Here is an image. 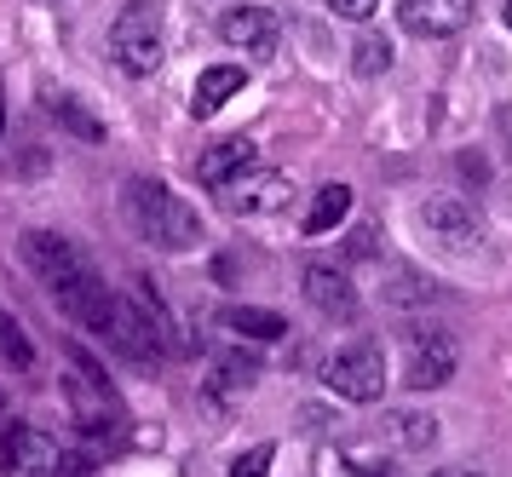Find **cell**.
<instances>
[{
    "label": "cell",
    "mask_w": 512,
    "mask_h": 477,
    "mask_svg": "<svg viewBox=\"0 0 512 477\" xmlns=\"http://www.w3.org/2000/svg\"><path fill=\"white\" fill-rule=\"evenodd\" d=\"M110 58H116L121 75H133V81H144V75H156L167 58V18L156 0H127L116 12V23H110Z\"/></svg>",
    "instance_id": "2"
},
{
    "label": "cell",
    "mask_w": 512,
    "mask_h": 477,
    "mask_svg": "<svg viewBox=\"0 0 512 477\" xmlns=\"http://www.w3.org/2000/svg\"><path fill=\"white\" fill-rule=\"evenodd\" d=\"M380 437L392 443L397 455H420V449H432V443H438V414H426V409H386V414H380Z\"/></svg>",
    "instance_id": "15"
},
{
    "label": "cell",
    "mask_w": 512,
    "mask_h": 477,
    "mask_svg": "<svg viewBox=\"0 0 512 477\" xmlns=\"http://www.w3.org/2000/svg\"><path fill=\"white\" fill-rule=\"evenodd\" d=\"M300 294L317 317L340 322V328L357 317V288H351V276L340 271V265H311V271L300 276Z\"/></svg>",
    "instance_id": "12"
},
{
    "label": "cell",
    "mask_w": 512,
    "mask_h": 477,
    "mask_svg": "<svg viewBox=\"0 0 512 477\" xmlns=\"http://www.w3.org/2000/svg\"><path fill=\"white\" fill-rule=\"evenodd\" d=\"M340 18H351V23H369L374 12H380V0H328Z\"/></svg>",
    "instance_id": "26"
},
{
    "label": "cell",
    "mask_w": 512,
    "mask_h": 477,
    "mask_svg": "<svg viewBox=\"0 0 512 477\" xmlns=\"http://www.w3.org/2000/svg\"><path fill=\"white\" fill-rule=\"evenodd\" d=\"M64 403H70L81 437H93V443H116L121 437V397H116V386H110V374H104L98 363H87L81 351H70Z\"/></svg>",
    "instance_id": "3"
},
{
    "label": "cell",
    "mask_w": 512,
    "mask_h": 477,
    "mask_svg": "<svg viewBox=\"0 0 512 477\" xmlns=\"http://www.w3.org/2000/svg\"><path fill=\"white\" fill-rule=\"evenodd\" d=\"M24 265L52 288V282L75 276L87 259H81V248H75L70 236H58V230H29V236H24Z\"/></svg>",
    "instance_id": "13"
},
{
    "label": "cell",
    "mask_w": 512,
    "mask_h": 477,
    "mask_svg": "<svg viewBox=\"0 0 512 477\" xmlns=\"http://www.w3.org/2000/svg\"><path fill=\"white\" fill-rule=\"evenodd\" d=\"M52 477H93V460H87V455H64Z\"/></svg>",
    "instance_id": "27"
},
{
    "label": "cell",
    "mask_w": 512,
    "mask_h": 477,
    "mask_svg": "<svg viewBox=\"0 0 512 477\" xmlns=\"http://www.w3.org/2000/svg\"><path fill=\"white\" fill-rule=\"evenodd\" d=\"M351 253H357V259H374V253H380V225H374V219H363V225L351 230V242H346Z\"/></svg>",
    "instance_id": "25"
},
{
    "label": "cell",
    "mask_w": 512,
    "mask_h": 477,
    "mask_svg": "<svg viewBox=\"0 0 512 477\" xmlns=\"http://www.w3.org/2000/svg\"><path fill=\"white\" fill-rule=\"evenodd\" d=\"M0 115H6V110H0Z\"/></svg>",
    "instance_id": "31"
},
{
    "label": "cell",
    "mask_w": 512,
    "mask_h": 477,
    "mask_svg": "<svg viewBox=\"0 0 512 477\" xmlns=\"http://www.w3.org/2000/svg\"><path fill=\"white\" fill-rule=\"evenodd\" d=\"M323 380L334 397H346L357 409L380 403L386 397V351H380V340H346L323 363Z\"/></svg>",
    "instance_id": "4"
},
{
    "label": "cell",
    "mask_w": 512,
    "mask_h": 477,
    "mask_svg": "<svg viewBox=\"0 0 512 477\" xmlns=\"http://www.w3.org/2000/svg\"><path fill=\"white\" fill-rule=\"evenodd\" d=\"M219 202L231 207L236 219H271L294 202V179L288 173H242L236 184L219 190Z\"/></svg>",
    "instance_id": "9"
},
{
    "label": "cell",
    "mask_w": 512,
    "mask_h": 477,
    "mask_svg": "<svg viewBox=\"0 0 512 477\" xmlns=\"http://www.w3.org/2000/svg\"><path fill=\"white\" fill-rule=\"evenodd\" d=\"M0 363L35 368V340L24 334V322L12 317V311H0Z\"/></svg>",
    "instance_id": "22"
},
{
    "label": "cell",
    "mask_w": 512,
    "mask_h": 477,
    "mask_svg": "<svg viewBox=\"0 0 512 477\" xmlns=\"http://www.w3.org/2000/svg\"><path fill=\"white\" fill-rule=\"evenodd\" d=\"M420 230L438 242V248L449 253H478L484 248V213L466 202V196H455V190H438V196H426L420 202Z\"/></svg>",
    "instance_id": "5"
},
{
    "label": "cell",
    "mask_w": 512,
    "mask_h": 477,
    "mask_svg": "<svg viewBox=\"0 0 512 477\" xmlns=\"http://www.w3.org/2000/svg\"><path fill=\"white\" fill-rule=\"evenodd\" d=\"M461 368V351H455V334H443V328H415L409 345H403V380L415 391H438L449 386V374Z\"/></svg>",
    "instance_id": "6"
},
{
    "label": "cell",
    "mask_w": 512,
    "mask_h": 477,
    "mask_svg": "<svg viewBox=\"0 0 512 477\" xmlns=\"http://www.w3.org/2000/svg\"><path fill=\"white\" fill-rule=\"evenodd\" d=\"M351 69H357V75H386V69H392V41H380V35H357V46H351Z\"/></svg>",
    "instance_id": "23"
},
{
    "label": "cell",
    "mask_w": 512,
    "mask_h": 477,
    "mask_svg": "<svg viewBox=\"0 0 512 477\" xmlns=\"http://www.w3.org/2000/svg\"><path fill=\"white\" fill-rule=\"evenodd\" d=\"M121 207H127V219L139 230V242L162 253H196L202 248V219H196V207L179 196V190H167L162 179H127L121 184Z\"/></svg>",
    "instance_id": "1"
},
{
    "label": "cell",
    "mask_w": 512,
    "mask_h": 477,
    "mask_svg": "<svg viewBox=\"0 0 512 477\" xmlns=\"http://www.w3.org/2000/svg\"><path fill=\"white\" fill-rule=\"evenodd\" d=\"M0 460H6V472L12 477H52L58 472V460H64V449H58V437L52 432L29 426V420H12L6 437H0Z\"/></svg>",
    "instance_id": "8"
},
{
    "label": "cell",
    "mask_w": 512,
    "mask_h": 477,
    "mask_svg": "<svg viewBox=\"0 0 512 477\" xmlns=\"http://www.w3.org/2000/svg\"><path fill=\"white\" fill-rule=\"evenodd\" d=\"M254 138L236 133V138H219V144H208L202 156H196V179L208 184V190H225V184H236L242 173H254Z\"/></svg>",
    "instance_id": "14"
},
{
    "label": "cell",
    "mask_w": 512,
    "mask_h": 477,
    "mask_svg": "<svg viewBox=\"0 0 512 477\" xmlns=\"http://www.w3.org/2000/svg\"><path fill=\"white\" fill-rule=\"evenodd\" d=\"M432 477H484L478 466H443V472H432Z\"/></svg>",
    "instance_id": "28"
},
{
    "label": "cell",
    "mask_w": 512,
    "mask_h": 477,
    "mask_svg": "<svg viewBox=\"0 0 512 477\" xmlns=\"http://www.w3.org/2000/svg\"><path fill=\"white\" fill-rule=\"evenodd\" d=\"M242 87H248V69H242V64H208L202 75H196V92H190V115H202V121H208V115H219Z\"/></svg>",
    "instance_id": "16"
},
{
    "label": "cell",
    "mask_w": 512,
    "mask_h": 477,
    "mask_svg": "<svg viewBox=\"0 0 512 477\" xmlns=\"http://www.w3.org/2000/svg\"><path fill=\"white\" fill-rule=\"evenodd\" d=\"M397 23L420 41H449L472 23V0H397Z\"/></svg>",
    "instance_id": "11"
},
{
    "label": "cell",
    "mask_w": 512,
    "mask_h": 477,
    "mask_svg": "<svg viewBox=\"0 0 512 477\" xmlns=\"http://www.w3.org/2000/svg\"><path fill=\"white\" fill-rule=\"evenodd\" d=\"M219 35L236 46V52H254V58H271L282 41V23L271 6H254V0H242V6H225L219 12Z\"/></svg>",
    "instance_id": "10"
},
{
    "label": "cell",
    "mask_w": 512,
    "mask_h": 477,
    "mask_svg": "<svg viewBox=\"0 0 512 477\" xmlns=\"http://www.w3.org/2000/svg\"><path fill=\"white\" fill-rule=\"evenodd\" d=\"M380 299L386 305H432V299H443V288L426 271H415V265H392L386 282H380Z\"/></svg>",
    "instance_id": "17"
},
{
    "label": "cell",
    "mask_w": 512,
    "mask_h": 477,
    "mask_svg": "<svg viewBox=\"0 0 512 477\" xmlns=\"http://www.w3.org/2000/svg\"><path fill=\"white\" fill-rule=\"evenodd\" d=\"M351 213V184H323L317 190V202L305 213V236H328V230H340Z\"/></svg>",
    "instance_id": "19"
},
{
    "label": "cell",
    "mask_w": 512,
    "mask_h": 477,
    "mask_svg": "<svg viewBox=\"0 0 512 477\" xmlns=\"http://www.w3.org/2000/svg\"><path fill=\"white\" fill-rule=\"evenodd\" d=\"M41 104H47V110L58 115V121H64V127H70L75 138H87V144H104V121H98L93 110H81V104H75L70 92L47 87V92H41Z\"/></svg>",
    "instance_id": "21"
},
{
    "label": "cell",
    "mask_w": 512,
    "mask_h": 477,
    "mask_svg": "<svg viewBox=\"0 0 512 477\" xmlns=\"http://www.w3.org/2000/svg\"><path fill=\"white\" fill-rule=\"evenodd\" d=\"M225 322H231L242 340H254V345L288 340V322H282L277 311H259V305H231V311H225Z\"/></svg>",
    "instance_id": "20"
},
{
    "label": "cell",
    "mask_w": 512,
    "mask_h": 477,
    "mask_svg": "<svg viewBox=\"0 0 512 477\" xmlns=\"http://www.w3.org/2000/svg\"><path fill=\"white\" fill-rule=\"evenodd\" d=\"M254 380H259V357L254 351H225V357L213 363L208 397H242V391H254Z\"/></svg>",
    "instance_id": "18"
},
{
    "label": "cell",
    "mask_w": 512,
    "mask_h": 477,
    "mask_svg": "<svg viewBox=\"0 0 512 477\" xmlns=\"http://www.w3.org/2000/svg\"><path fill=\"white\" fill-rule=\"evenodd\" d=\"M52 299H58V311L75 322V328H87V334H104L110 328V317H116V294L98 282L93 265H81L75 276H64V282H52L47 288Z\"/></svg>",
    "instance_id": "7"
},
{
    "label": "cell",
    "mask_w": 512,
    "mask_h": 477,
    "mask_svg": "<svg viewBox=\"0 0 512 477\" xmlns=\"http://www.w3.org/2000/svg\"><path fill=\"white\" fill-rule=\"evenodd\" d=\"M271 443H254V449H242V455L231 460V477H271Z\"/></svg>",
    "instance_id": "24"
},
{
    "label": "cell",
    "mask_w": 512,
    "mask_h": 477,
    "mask_svg": "<svg viewBox=\"0 0 512 477\" xmlns=\"http://www.w3.org/2000/svg\"><path fill=\"white\" fill-rule=\"evenodd\" d=\"M507 29H512V0H507Z\"/></svg>",
    "instance_id": "29"
},
{
    "label": "cell",
    "mask_w": 512,
    "mask_h": 477,
    "mask_svg": "<svg viewBox=\"0 0 512 477\" xmlns=\"http://www.w3.org/2000/svg\"><path fill=\"white\" fill-rule=\"evenodd\" d=\"M0 409H6V397H0Z\"/></svg>",
    "instance_id": "30"
}]
</instances>
